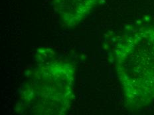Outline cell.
Returning <instances> with one entry per match:
<instances>
[{
    "instance_id": "cell-1",
    "label": "cell",
    "mask_w": 154,
    "mask_h": 115,
    "mask_svg": "<svg viewBox=\"0 0 154 115\" xmlns=\"http://www.w3.org/2000/svg\"><path fill=\"white\" fill-rule=\"evenodd\" d=\"M75 69L68 62L53 60L38 65L21 89L20 113L61 115L68 111L75 95Z\"/></svg>"
},
{
    "instance_id": "cell-2",
    "label": "cell",
    "mask_w": 154,
    "mask_h": 115,
    "mask_svg": "<svg viewBox=\"0 0 154 115\" xmlns=\"http://www.w3.org/2000/svg\"><path fill=\"white\" fill-rule=\"evenodd\" d=\"M118 75L128 101L147 103L154 92V37L149 30H139L124 37L116 51Z\"/></svg>"
},
{
    "instance_id": "cell-3",
    "label": "cell",
    "mask_w": 154,
    "mask_h": 115,
    "mask_svg": "<svg viewBox=\"0 0 154 115\" xmlns=\"http://www.w3.org/2000/svg\"><path fill=\"white\" fill-rule=\"evenodd\" d=\"M57 13L68 27L79 25L94 9L100 0H53Z\"/></svg>"
}]
</instances>
